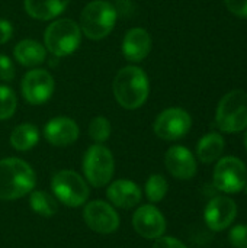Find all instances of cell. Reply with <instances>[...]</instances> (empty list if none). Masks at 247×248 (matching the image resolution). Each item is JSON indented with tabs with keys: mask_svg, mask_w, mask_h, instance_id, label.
I'll use <instances>...</instances> for the list:
<instances>
[{
	"mask_svg": "<svg viewBox=\"0 0 247 248\" xmlns=\"http://www.w3.org/2000/svg\"><path fill=\"white\" fill-rule=\"evenodd\" d=\"M112 90L115 100L124 109H138L148 97V77L141 68L135 65H127L116 73L112 83Z\"/></svg>",
	"mask_w": 247,
	"mask_h": 248,
	"instance_id": "obj_1",
	"label": "cell"
},
{
	"mask_svg": "<svg viewBox=\"0 0 247 248\" xmlns=\"http://www.w3.org/2000/svg\"><path fill=\"white\" fill-rule=\"evenodd\" d=\"M35 185V171L26 161L13 157L0 160V199H20L31 193Z\"/></svg>",
	"mask_w": 247,
	"mask_h": 248,
	"instance_id": "obj_2",
	"label": "cell"
},
{
	"mask_svg": "<svg viewBox=\"0 0 247 248\" xmlns=\"http://www.w3.org/2000/svg\"><path fill=\"white\" fill-rule=\"evenodd\" d=\"M116 17L118 13L112 3L106 0H93L84 6L79 26L86 38L99 41L112 32Z\"/></svg>",
	"mask_w": 247,
	"mask_h": 248,
	"instance_id": "obj_3",
	"label": "cell"
},
{
	"mask_svg": "<svg viewBox=\"0 0 247 248\" xmlns=\"http://www.w3.org/2000/svg\"><path fill=\"white\" fill-rule=\"evenodd\" d=\"M82 42L80 26L71 19H57L48 25L44 33V46L54 57L71 55Z\"/></svg>",
	"mask_w": 247,
	"mask_h": 248,
	"instance_id": "obj_4",
	"label": "cell"
},
{
	"mask_svg": "<svg viewBox=\"0 0 247 248\" xmlns=\"http://www.w3.org/2000/svg\"><path fill=\"white\" fill-rule=\"evenodd\" d=\"M217 126L227 134H236L247 128V93L233 90L218 103L215 113Z\"/></svg>",
	"mask_w": 247,
	"mask_h": 248,
	"instance_id": "obj_5",
	"label": "cell"
},
{
	"mask_svg": "<svg viewBox=\"0 0 247 248\" xmlns=\"http://www.w3.org/2000/svg\"><path fill=\"white\" fill-rule=\"evenodd\" d=\"M51 190L54 198L68 208H79L86 203L89 198L87 183L73 170H61L55 173L51 180Z\"/></svg>",
	"mask_w": 247,
	"mask_h": 248,
	"instance_id": "obj_6",
	"label": "cell"
},
{
	"mask_svg": "<svg viewBox=\"0 0 247 248\" xmlns=\"http://www.w3.org/2000/svg\"><path fill=\"white\" fill-rule=\"evenodd\" d=\"M115 161L112 153L102 144L89 147L83 157V173L86 180L95 187L106 186L114 176Z\"/></svg>",
	"mask_w": 247,
	"mask_h": 248,
	"instance_id": "obj_7",
	"label": "cell"
},
{
	"mask_svg": "<svg viewBox=\"0 0 247 248\" xmlns=\"http://www.w3.org/2000/svg\"><path fill=\"white\" fill-rule=\"evenodd\" d=\"M213 180L218 190L224 193H239L246 187V166L236 157H224L218 160L214 169Z\"/></svg>",
	"mask_w": 247,
	"mask_h": 248,
	"instance_id": "obj_8",
	"label": "cell"
},
{
	"mask_svg": "<svg viewBox=\"0 0 247 248\" xmlns=\"http://www.w3.org/2000/svg\"><path fill=\"white\" fill-rule=\"evenodd\" d=\"M192 125L189 113L181 108H169L163 110L154 121V134L165 141H176L183 138Z\"/></svg>",
	"mask_w": 247,
	"mask_h": 248,
	"instance_id": "obj_9",
	"label": "cell"
},
{
	"mask_svg": "<svg viewBox=\"0 0 247 248\" xmlns=\"http://www.w3.org/2000/svg\"><path fill=\"white\" fill-rule=\"evenodd\" d=\"M55 83L52 76L42 68L29 70L20 83L23 99L29 105H42L48 102L54 93Z\"/></svg>",
	"mask_w": 247,
	"mask_h": 248,
	"instance_id": "obj_10",
	"label": "cell"
},
{
	"mask_svg": "<svg viewBox=\"0 0 247 248\" xmlns=\"http://www.w3.org/2000/svg\"><path fill=\"white\" fill-rule=\"evenodd\" d=\"M83 219L86 225L98 234H112L119 227L116 211L103 201H92L84 206Z\"/></svg>",
	"mask_w": 247,
	"mask_h": 248,
	"instance_id": "obj_11",
	"label": "cell"
},
{
	"mask_svg": "<svg viewBox=\"0 0 247 248\" xmlns=\"http://www.w3.org/2000/svg\"><path fill=\"white\" fill-rule=\"evenodd\" d=\"M132 227L146 240H157L166 231V219L153 205L140 206L132 217Z\"/></svg>",
	"mask_w": 247,
	"mask_h": 248,
	"instance_id": "obj_12",
	"label": "cell"
},
{
	"mask_svg": "<svg viewBox=\"0 0 247 248\" xmlns=\"http://www.w3.org/2000/svg\"><path fill=\"white\" fill-rule=\"evenodd\" d=\"M237 215V206L233 199L226 196L214 198L205 208V224L213 231H224L229 228Z\"/></svg>",
	"mask_w": 247,
	"mask_h": 248,
	"instance_id": "obj_13",
	"label": "cell"
},
{
	"mask_svg": "<svg viewBox=\"0 0 247 248\" xmlns=\"http://www.w3.org/2000/svg\"><path fill=\"white\" fill-rule=\"evenodd\" d=\"M165 164L167 171L179 180H189L197 174L195 157L188 148L182 145L170 147L166 151Z\"/></svg>",
	"mask_w": 247,
	"mask_h": 248,
	"instance_id": "obj_14",
	"label": "cell"
},
{
	"mask_svg": "<svg viewBox=\"0 0 247 248\" xmlns=\"http://www.w3.org/2000/svg\"><path fill=\"white\" fill-rule=\"evenodd\" d=\"M79 132L77 124L67 116L52 118L44 126V137L54 147H67L74 144L79 138Z\"/></svg>",
	"mask_w": 247,
	"mask_h": 248,
	"instance_id": "obj_15",
	"label": "cell"
},
{
	"mask_svg": "<svg viewBox=\"0 0 247 248\" xmlns=\"http://www.w3.org/2000/svg\"><path fill=\"white\" fill-rule=\"evenodd\" d=\"M151 51V36L144 28L130 29L122 41V54L131 62H141Z\"/></svg>",
	"mask_w": 247,
	"mask_h": 248,
	"instance_id": "obj_16",
	"label": "cell"
},
{
	"mask_svg": "<svg viewBox=\"0 0 247 248\" xmlns=\"http://www.w3.org/2000/svg\"><path fill=\"white\" fill-rule=\"evenodd\" d=\"M106 196L114 206L121 209L135 208L141 202L140 187L134 182L127 179H119L111 183L106 190Z\"/></svg>",
	"mask_w": 247,
	"mask_h": 248,
	"instance_id": "obj_17",
	"label": "cell"
},
{
	"mask_svg": "<svg viewBox=\"0 0 247 248\" xmlns=\"http://www.w3.org/2000/svg\"><path fill=\"white\" fill-rule=\"evenodd\" d=\"M70 0H25L26 13L38 20H51L58 17L67 7Z\"/></svg>",
	"mask_w": 247,
	"mask_h": 248,
	"instance_id": "obj_18",
	"label": "cell"
},
{
	"mask_svg": "<svg viewBox=\"0 0 247 248\" xmlns=\"http://www.w3.org/2000/svg\"><path fill=\"white\" fill-rule=\"evenodd\" d=\"M13 55L19 64L23 67H38L45 61L47 57V49L42 44L33 39H23L16 44L13 49Z\"/></svg>",
	"mask_w": 247,
	"mask_h": 248,
	"instance_id": "obj_19",
	"label": "cell"
},
{
	"mask_svg": "<svg viewBox=\"0 0 247 248\" xmlns=\"http://www.w3.org/2000/svg\"><path fill=\"white\" fill-rule=\"evenodd\" d=\"M223 151H224V138L217 132L204 135L197 145V155L205 164L217 161L221 157Z\"/></svg>",
	"mask_w": 247,
	"mask_h": 248,
	"instance_id": "obj_20",
	"label": "cell"
},
{
	"mask_svg": "<svg viewBox=\"0 0 247 248\" xmlns=\"http://www.w3.org/2000/svg\"><path fill=\"white\" fill-rule=\"evenodd\" d=\"M39 141V131L32 124H20L10 134V145L16 151H29Z\"/></svg>",
	"mask_w": 247,
	"mask_h": 248,
	"instance_id": "obj_21",
	"label": "cell"
},
{
	"mask_svg": "<svg viewBox=\"0 0 247 248\" xmlns=\"http://www.w3.org/2000/svg\"><path fill=\"white\" fill-rule=\"evenodd\" d=\"M29 203L32 211L44 218H51L58 211V201L44 190H32Z\"/></svg>",
	"mask_w": 247,
	"mask_h": 248,
	"instance_id": "obj_22",
	"label": "cell"
},
{
	"mask_svg": "<svg viewBox=\"0 0 247 248\" xmlns=\"http://www.w3.org/2000/svg\"><path fill=\"white\" fill-rule=\"evenodd\" d=\"M167 189H169L167 180L162 174L150 176L147 183H146V195H147L148 201L153 202V203H157V202L163 201V198L167 193Z\"/></svg>",
	"mask_w": 247,
	"mask_h": 248,
	"instance_id": "obj_23",
	"label": "cell"
},
{
	"mask_svg": "<svg viewBox=\"0 0 247 248\" xmlns=\"http://www.w3.org/2000/svg\"><path fill=\"white\" fill-rule=\"evenodd\" d=\"M89 137L96 142L102 144L111 137V122L105 116H96L90 121Z\"/></svg>",
	"mask_w": 247,
	"mask_h": 248,
	"instance_id": "obj_24",
	"label": "cell"
},
{
	"mask_svg": "<svg viewBox=\"0 0 247 248\" xmlns=\"http://www.w3.org/2000/svg\"><path fill=\"white\" fill-rule=\"evenodd\" d=\"M16 94L7 86H0V121H6L16 112Z\"/></svg>",
	"mask_w": 247,
	"mask_h": 248,
	"instance_id": "obj_25",
	"label": "cell"
},
{
	"mask_svg": "<svg viewBox=\"0 0 247 248\" xmlns=\"http://www.w3.org/2000/svg\"><path fill=\"white\" fill-rule=\"evenodd\" d=\"M229 240L234 248H247V225L240 224L231 228Z\"/></svg>",
	"mask_w": 247,
	"mask_h": 248,
	"instance_id": "obj_26",
	"label": "cell"
},
{
	"mask_svg": "<svg viewBox=\"0 0 247 248\" xmlns=\"http://www.w3.org/2000/svg\"><path fill=\"white\" fill-rule=\"evenodd\" d=\"M15 77V65L12 62V60L4 55L0 54V80L1 81H10Z\"/></svg>",
	"mask_w": 247,
	"mask_h": 248,
	"instance_id": "obj_27",
	"label": "cell"
},
{
	"mask_svg": "<svg viewBox=\"0 0 247 248\" xmlns=\"http://www.w3.org/2000/svg\"><path fill=\"white\" fill-rule=\"evenodd\" d=\"M226 6L233 15L247 19V0H226Z\"/></svg>",
	"mask_w": 247,
	"mask_h": 248,
	"instance_id": "obj_28",
	"label": "cell"
},
{
	"mask_svg": "<svg viewBox=\"0 0 247 248\" xmlns=\"http://www.w3.org/2000/svg\"><path fill=\"white\" fill-rule=\"evenodd\" d=\"M153 248H188L182 241L173 238V237H160L156 240Z\"/></svg>",
	"mask_w": 247,
	"mask_h": 248,
	"instance_id": "obj_29",
	"label": "cell"
},
{
	"mask_svg": "<svg viewBox=\"0 0 247 248\" xmlns=\"http://www.w3.org/2000/svg\"><path fill=\"white\" fill-rule=\"evenodd\" d=\"M13 33V26L9 20L6 19H0V45L6 44Z\"/></svg>",
	"mask_w": 247,
	"mask_h": 248,
	"instance_id": "obj_30",
	"label": "cell"
},
{
	"mask_svg": "<svg viewBox=\"0 0 247 248\" xmlns=\"http://www.w3.org/2000/svg\"><path fill=\"white\" fill-rule=\"evenodd\" d=\"M245 145H246V150H247V132H246V135H245Z\"/></svg>",
	"mask_w": 247,
	"mask_h": 248,
	"instance_id": "obj_31",
	"label": "cell"
}]
</instances>
